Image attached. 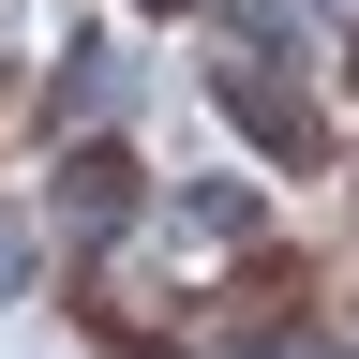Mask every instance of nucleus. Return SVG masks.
<instances>
[{
	"instance_id": "nucleus-4",
	"label": "nucleus",
	"mask_w": 359,
	"mask_h": 359,
	"mask_svg": "<svg viewBox=\"0 0 359 359\" xmlns=\"http://www.w3.org/2000/svg\"><path fill=\"white\" fill-rule=\"evenodd\" d=\"M15 285H30V224H0V314H15Z\"/></svg>"
},
{
	"instance_id": "nucleus-5",
	"label": "nucleus",
	"mask_w": 359,
	"mask_h": 359,
	"mask_svg": "<svg viewBox=\"0 0 359 359\" xmlns=\"http://www.w3.org/2000/svg\"><path fill=\"white\" fill-rule=\"evenodd\" d=\"M255 359H344V344L330 330H285V344H255Z\"/></svg>"
},
{
	"instance_id": "nucleus-3",
	"label": "nucleus",
	"mask_w": 359,
	"mask_h": 359,
	"mask_svg": "<svg viewBox=\"0 0 359 359\" xmlns=\"http://www.w3.org/2000/svg\"><path fill=\"white\" fill-rule=\"evenodd\" d=\"M60 60H75V75H60V105H75V120H90V105H120V60H105V45H60Z\"/></svg>"
},
{
	"instance_id": "nucleus-2",
	"label": "nucleus",
	"mask_w": 359,
	"mask_h": 359,
	"mask_svg": "<svg viewBox=\"0 0 359 359\" xmlns=\"http://www.w3.org/2000/svg\"><path fill=\"white\" fill-rule=\"evenodd\" d=\"M60 210H75V224H120V210H135V165H120V150H75V195H60Z\"/></svg>"
},
{
	"instance_id": "nucleus-1",
	"label": "nucleus",
	"mask_w": 359,
	"mask_h": 359,
	"mask_svg": "<svg viewBox=\"0 0 359 359\" xmlns=\"http://www.w3.org/2000/svg\"><path fill=\"white\" fill-rule=\"evenodd\" d=\"M210 90H224V105H240V120H255V135H269V150H285V165H314V105H299V90H269L255 60H224Z\"/></svg>"
},
{
	"instance_id": "nucleus-6",
	"label": "nucleus",
	"mask_w": 359,
	"mask_h": 359,
	"mask_svg": "<svg viewBox=\"0 0 359 359\" xmlns=\"http://www.w3.org/2000/svg\"><path fill=\"white\" fill-rule=\"evenodd\" d=\"M135 15H180V0H135Z\"/></svg>"
}]
</instances>
